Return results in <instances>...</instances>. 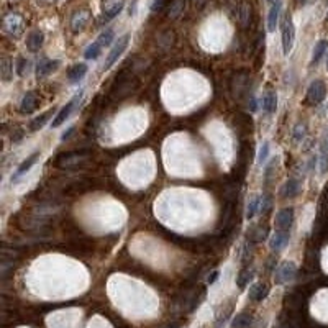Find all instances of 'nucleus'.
Instances as JSON below:
<instances>
[{
    "label": "nucleus",
    "mask_w": 328,
    "mask_h": 328,
    "mask_svg": "<svg viewBox=\"0 0 328 328\" xmlns=\"http://www.w3.org/2000/svg\"><path fill=\"white\" fill-rule=\"evenodd\" d=\"M318 166H320V174L328 173V133L323 135L320 143V154H318Z\"/></svg>",
    "instance_id": "nucleus-11"
},
{
    "label": "nucleus",
    "mask_w": 328,
    "mask_h": 328,
    "mask_svg": "<svg viewBox=\"0 0 328 328\" xmlns=\"http://www.w3.org/2000/svg\"><path fill=\"white\" fill-rule=\"evenodd\" d=\"M261 197L259 195H256V197H253V200L250 202L248 204V210H246V218H253L254 215H256V212L258 210H261Z\"/></svg>",
    "instance_id": "nucleus-27"
},
{
    "label": "nucleus",
    "mask_w": 328,
    "mask_h": 328,
    "mask_svg": "<svg viewBox=\"0 0 328 328\" xmlns=\"http://www.w3.org/2000/svg\"><path fill=\"white\" fill-rule=\"evenodd\" d=\"M38 158H39V153L37 151V153H33V154L31 156H28V158H26L23 163L20 164V168L15 171V174H13L12 176V182L13 184H17V182H20V179H21V176H25L26 173H28V171L33 168V164L37 163L38 161Z\"/></svg>",
    "instance_id": "nucleus-9"
},
{
    "label": "nucleus",
    "mask_w": 328,
    "mask_h": 328,
    "mask_svg": "<svg viewBox=\"0 0 328 328\" xmlns=\"http://www.w3.org/2000/svg\"><path fill=\"white\" fill-rule=\"evenodd\" d=\"M218 274H220L218 271H213V272H212V276H210V277H209V284H210V286H212V284H213V282H215V281H217V279H218Z\"/></svg>",
    "instance_id": "nucleus-35"
},
{
    "label": "nucleus",
    "mask_w": 328,
    "mask_h": 328,
    "mask_svg": "<svg viewBox=\"0 0 328 328\" xmlns=\"http://www.w3.org/2000/svg\"><path fill=\"white\" fill-rule=\"evenodd\" d=\"M82 97V92L80 94H77V96H76L73 100H71L69 103H67V105H64L62 107V109L59 110V114H58L56 116H55V120H53V123H51V128H58L59 127L61 123H64L67 118H69V115H71V112H73V109H74V105L76 103H77V100L79 98Z\"/></svg>",
    "instance_id": "nucleus-8"
},
{
    "label": "nucleus",
    "mask_w": 328,
    "mask_h": 328,
    "mask_svg": "<svg viewBox=\"0 0 328 328\" xmlns=\"http://www.w3.org/2000/svg\"><path fill=\"white\" fill-rule=\"evenodd\" d=\"M327 49H328V39H320V41L315 44V48H313V55H312V66H315L320 62L323 55L327 53Z\"/></svg>",
    "instance_id": "nucleus-20"
},
{
    "label": "nucleus",
    "mask_w": 328,
    "mask_h": 328,
    "mask_svg": "<svg viewBox=\"0 0 328 328\" xmlns=\"http://www.w3.org/2000/svg\"><path fill=\"white\" fill-rule=\"evenodd\" d=\"M251 322H253V317L251 315H248V313H240V315L235 317L232 327L233 328H248L251 325Z\"/></svg>",
    "instance_id": "nucleus-24"
},
{
    "label": "nucleus",
    "mask_w": 328,
    "mask_h": 328,
    "mask_svg": "<svg viewBox=\"0 0 328 328\" xmlns=\"http://www.w3.org/2000/svg\"><path fill=\"white\" fill-rule=\"evenodd\" d=\"M327 69H328V61H327Z\"/></svg>",
    "instance_id": "nucleus-37"
},
{
    "label": "nucleus",
    "mask_w": 328,
    "mask_h": 328,
    "mask_svg": "<svg viewBox=\"0 0 328 328\" xmlns=\"http://www.w3.org/2000/svg\"><path fill=\"white\" fill-rule=\"evenodd\" d=\"M277 109V94L274 91H268L263 97V110L266 114H274Z\"/></svg>",
    "instance_id": "nucleus-15"
},
{
    "label": "nucleus",
    "mask_w": 328,
    "mask_h": 328,
    "mask_svg": "<svg viewBox=\"0 0 328 328\" xmlns=\"http://www.w3.org/2000/svg\"><path fill=\"white\" fill-rule=\"evenodd\" d=\"M102 49H103V46H102V44L98 43V41L92 43L91 46H89L87 49H85V53H84L85 59H97V58L100 56Z\"/></svg>",
    "instance_id": "nucleus-25"
},
{
    "label": "nucleus",
    "mask_w": 328,
    "mask_h": 328,
    "mask_svg": "<svg viewBox=\"0 0 328 328\" xmlns=\"http://www.w3.org/2000/svg\"><path fill=\"white\" fill-rule=\"evenodd\" d=\"M281 8H282V2H281V0H276V2L272 3L271 10H269V13H268V30L269 31L276 30L277 23H279Z\"/></svg>",
    "instance_id": "nucleus-12"
},
{
    "label": "nucleus",
    "mask_w": 328,
    "mask_h": 328,
    "mask_svg": "<svg viewBox=\"0 0 328 328\" xmlns=\"http://www.w3.org/2000/svg\"><path fill=\"white\" fill-rule=\"evenodd\" d=\"M299 191H300V184L297 179H289V181L286 182L284 189H282V192H284L282 195H284L286 199H294V197L299 194Z\"/></svg>",
    "instance_id": "nucleus-21"
},
{
    "label": "nucleus",
    "mask_w": 328,
    "mask_h": 328,
    "mask_svg": "<svg viewBox=\"0 0 328 328\" xmlns=\"http://www.w3.org/2000/svg\"><path fill=\"white\" fill-rule=\"evenodd\" d=\"M58 66H59V61H53V59H46V58H44V59L39 61L38 66H37L38 77H43V76L53 73V71H55Z\"/></svg>",
    "instance_id": "nucleus-16"
},
{
    "label": "nucleus",
    "mask_w": 328,
    "mask_h": 328,
    "mask_svg": "<svg viewBox=\"0 0 328 328\" xmlns=\"http://www.w3.org/2000/svg\"><path fill=\"white\" fill-rule=\"evenodd\" d=\"M35 109H37V94L26 92L23 100H21V105H20L21 114H31Z\"/></svg>",
    "instance_id": "nucleus-19"
},
{
    "label": "nucleus",
    "mask_w": 328,
    "mask_h": 328,
    "mask_svg": "<svg viewBox=\"0 0 328 328\" xmlns=\"http://www.w3.org/2000/svg\"><path fill=\"white\" fill-rule=\"evenodd\" d=\"M195 5H200V3H204V0H194Z\"/></svg>",
    "instance_id": "nucleus-36"
},
{
    "label": "nucleus",
    "mask_w": 328,
    "mask_h": 328,
    "mask_svg": "<svg viewBox=\"0 0 328 328\" xmlns=\"http://www.w3.org/2000/svg\"><path fill=\"white\" fill-rule=\"evenodd\" d=\"M325 97H327V84L320 79L313 80L307 91L309 103L310 105H320V103L325 100Z\"/></svg>",
    "instance_id": "nucleus-3"
},
{
    "label": "nucleus",
    "mask_w": 328,
    "mask_h": 328,
    "mask_svg": "<svg viewBox=\"0 0 328 328\" xmlns=\"http://www.w3.org/2000/svg\"><path fill=\"white\" fill-rule=\"evenodd\" d=\"M292 223H294V209H282L277 212L276 222H274V225H276L277 230L289 232Z\"/></svg>",
    "instance_id": "nucleus-6"
},
{
    "label": "nucleus",
    "mask_w": 328,
    "mask_h": 328,
    "mask_svg": "<svg viewBox=\"0 0 328 328\" xmlns=\"http://www.w3.org/2000/svg\"><path fill=\"white\" fill-rule=\"evenodd\" d=\"M3 30L5 33H8L13 38H19L25 30V21L21 19V15L19 13H8V15L3 19Z\"/></svg>",
    "instance_id": "nucleus-2"
},
{
    "label": "nucleus",
    "mask_w": 328,
    "mask_h": 328,
    "mask_svg": "<svg viewBox=\"0 0 328 328\" xmlns=\"http://www.w3.org/2000/svg\"><path fill=\"white\" fill-rule=\"evenodd\" d=\"M269 294V287L263 282H258V284H253L250 289V299L254 300V302H263L264 299L268 297Z\"/></svg>",
    "instance_id": "nucleus-13"
},
{
    "label": "nucleus",
    "mask_w": 328,
    "mask_h": 328,
    "mask_svg": "<svg viewBox=\"0 0 328 328\" xmlns=\"http://www.w3.org/2000/svg\"><path fill=\"white\" fill-rule=\"evenodd\" d=\"M164 2H166V0H154V2H153V5H151V10L153 12H159L161 8L164 7Z\"/></svg>",
    "instance_id": "nucleus-34"
},
{
    "label": "nucleus",
    "mask_w": 328,
    "mask_h": 328,
    "mask_svg": "<svg viewBox=\"0 0 328 328\" xmlns=\"http://www.w3.org/2000/svg\"><path fill=\"white\" fill-rule=\"evenodd\" d=\"M300 2H305V0H300Z\"/></svg>",
    "instance_id": "nucleus-38"
},
{
    "label": "nucleus",
    "mask_w": 328,
    "mask_h": 328,
    "mask_svg": "<svg viewBox=\"0 0 328 328\" xmlns=\"http://www.w3.org/2000/svg\"><path fill=\"white\" fill-rule=\"evenodd\" d=\"M295 272H297V268H295L294 263H282L279 268L276 269V284H287L295 277Z\"/></svg>",
    "instance_id": "nucleus-5"
},
{
    "label": "nucleus",
    "mask_w": 328,
    "mask_h": 328,
    "mask_svg": "<svg viewBox=\"0 0 328 328\" xmlns=\"http://www.w3.org/2000/svg\"><path fill=\"white\" fill-rule=\"evenodd\" d=\"M114 37H115V35H114V30H105V31H103V33L100 35V38H98L97 41L100 43L103 48H105V46H109V44L112 43V39H114Z\"/></svg>",
    "instance_id": "nucleus-29"
},
{
    "label": "nucleus",
    "mask_w": 328,
    "mask_h": 328,
    "mask_svg": "<svg viewBox=\"0 0 328 328\" xmlns=\"http://www.w3.org/2000/svg\"><path fill=\"white\" fill-rule=\"evenodd\" d=\"M25 67H28V59L20 58V59H19V67H17V73H19V76H25Z\"/></svg>",
    "instance_id": "nucleus-33"
},
{
    "label": "nucleus",
    "mask_w": 328,
    "mask_h": 328,
    "mask_svg": "<svg viewBox=\"0 0 328 328\" xmlns=\"http://www.w3.org/2000/svg\"><path fill=\"white\" fill-rule=\"evenodd\" d=\"M44 41V35L41 30H35L31 31L28 35V38H26V46H28L30 51H38L39 48H41V44Z\"/></svg>",
    "instance_id": "nucleus-14"
},
{
    "label": "nucleus",
    "mask_w": 328,
    "mask_h": 328,
    "mask_svg": "<svg viewBox=\"0 0 328 328\" xmlns=\"http://www.w3.org/2000/svg\"><path fill=\"white\" fill-rule=\"evenodd\" d=\"M248 17H250V7L246 5V3H243V5L240 7V21L241 23H246L248 21Z\"/></svg>",
    "instance_id": "nucleus-31"
},
{
    "label": "nucleus",
    "mask_w": 328,
    "mask_h": 328,
    "mask_svg": "<svg viewBox=\"0 0 328 328\" xmlns=\"http://www.w3.org/2000/svg\"><path fill=\"white\" fill-rule=\"evenodd\" d=\"M268 2H271V0H268Z\"/></svg>",
    "instance_id": "nucleus-39"
},
{
    "label": "nucleus",
    "mask_w": 328,
    "mask_h": 328,
    "mask_svg": "<svg viewBox=\"0 0 328 328\" xmlns=\"http://www.w3.org/2000/svg\"><path fill=\"white\" fill-rule=\"evenodd\" d=\"M128 43H130V35H123L122 38H118V41L115 43L114 49H112L110 55H109V58H107V62H105V64H103V69L109 71L110 67L114 66L116 61H118V58L122 56L123 53H125V49H127Z\"/></svg>",
    "instance_id": "nucleus-4"
},
{
    "label": "nucleus",
    "mask_w": 328,
    "mask_h": 328,
    "mask_svg": "<svg viewBox=\"0 0 328 328\" xmlns=\"http://www.w3.org/2000/svg\"><path fill=\"white\" fill-rule=\"evenodd\" d=\"M87 21H89V12L80 10L74 13L73 20H71V26H73L74 31H82L84 26L87 25Z\"/></svg>",
    "instance_id": "nucleus-18"
},
{
    "label": "nucleus",
    "mask_w": 328,
    "mask_h": 328,
    "mask_svg": "<svg viewBox=\"0 0 328 328\" xmlns=\"http://www.w3.org/2000/svg\"><path fill=\"white\" fill-rule=\"evenodd\" d=\"M281 31H282V53L289 55L292 48H294V41H295V26H294V21H292L290 13H287L284 19H282Z\"/></svg>",
    "instance_id": "nucleus-1"
},
{
    "label": "nucleus",
    "mask_w": 328,
    "mask_h": 328,
    "mask_svg": "<svg viewBox=\"0 0 328 328\" xmlns=\"http://www.w3.org/2000/svg\"><path fill=\"white\" fill-rule=\"evenodd\" d=\"M87 74V66L84 64V62H80V64H76L69 69V73H67V79H69V82H79V80L84 79V76Z\"/></svg>",
    "instance_id": "nucleus-17"
},
{
    "label": "nucleus",
    "mask_w": 328,
    "mask_h": 328,
    "mask_svg": "<svg viewBox=\"0 0 328 328\" xmlns=\"http://www.w3.org/2000/svg\"><path fill=\"white\" fill-rule=\"evenodd\" d=\"M251 277H253V271H250V269H243V271L240 272V276H238V286H240V289H245L246 286L250 284Z\"/></svg>",
    "instance_id": "nucleus-28"
},
{
    "label": "nucleus",
    "mask_w": 328,
    "mask_h": 328,
    "mask_svg": "<svg viewBox=\"0 0 328 328\" xmlns=\"http://www.w3.org/2000/svg\"><path fill=\"white\" fill-rule=\"evenodd\" d=\"M53 114H55V110H48V112H44V114H41V116H37V118H35L33 122L30 123V130H31V132H37V130L41 128L43 125L46 123V120H48Z\"/></svg>",
    "instance_id": "nucleus-23"
},
{
    "label": "nucleus",
    "mask_w": 328,
    "mask_h": 328,
    "mask_svg": "<svg viewBox=\"0 0 328 328\" xmlns=\"http://www.w3.org/2000/svg\"><path fill=\"white\" fill-rule=\"evenodd\" d=\"M125 5V0H103L102 12H103V19L112 20L122 12V8Z\"/></svg>",
    "instance_id": "nucleus-7"
},
{
    "label": "nucleus",
    "mask_w": 328,
    "mask_h": 328,
    "mask_svg": "<svg viewBox=\"0 0 328 328\" xmlns=\"http://www.w3.org/2000/svg\"><path fill=\"white\" fill-rule=\"evenodd\" d=\"M304 136H305V128H304V125H297V127H295V130H294V140H295V141H302V140H304Z\"/></svg>",
    "instance_id": "nucleus-32"
},
{
    "label": "nucleus",
    "mask_w": 328,
    "mask_h": 328,
    "mask_svg": "<svg viewBox=\"0 0 328 328\" xmlns=\"http://www.w3.org/2000/svg\"><path fill=\"white\" fill-rule=\"evenodd\" d=\"M268 156H269V143H264L261 146V150H259V154H258V164L266 163Z\"/></svg>",
    "instance_id": "nucleus-30"
},
{
    "label": "nucleus",
    "mask_w": 328,
    "mask_h": 328,
    "mask_svg": "<svg viewBox=\"0 0 328 328\" xmlns=\"http://www.w3.org/2000/svg\"><path fill=\"white\" fill-rule=\"evenodd\" d=\"M289 238H290V232H282V230L274 232V235L271 236V240H269V248L277 253V251H281L287 245Z\"/></svg>",
    "instance_id": "nucleus-10"
},
{
    "label": "nucleus",
    "mask_w": 328,
    "mask_h": 328,
    "mask_svg": "<svg viewBox=\"0 0 328 328\" xmlns=\"http://www.w3.org/2000/svg\"><path fill=\"white\" fill-rule=\"evenodd\" d=\"M184 5H186V0H174V2L171 3V8L168 13L169 19H177L184 10Z\"/></svg>",
    "instance_id": "nucleus-26"
},
{
    "label": "nucleus",
    "mask_w": 328,
    "mask_h": 328,
    "mask_svg": "<svg viewBox=\"0 0 328 328\" xmlns=\"http://www.w3.org/2000/svg\"><path fill=\"white\" fill-rule=\"evenodd\" d=\"M13 77V61L10 58H3L2 61V79L8 82Z\"/></svg>",
    "instance_id": "nucleus-22"
}]
</instances>
